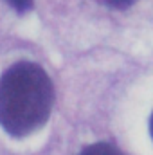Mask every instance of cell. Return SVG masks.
<instances>
[{"instance_id":"7a4b0ae2","label":"cell","mask_w":153,"mask_h":155,"mask_svg":"<svg viewBox=\"0 0 153 155\" xmlns=\"http://www.w3.org/2000/svg\"><path fill=\"white\" fill-rule=\"evenodd\" d=\"M79 155H124L119 148H115L108 143H96L81 150Z\"/></svg>"},{"instance_id":"3957f363","label":"cell","mask_w":153,"mask_h":155,"mask_svg":"<svg viewBox=\"0 0 153 155\" xmlns=\"http://www.w3.org/2000/svg\"><path fill=\"white\" fill-rule=\"evenodd\" d=\"M18 15H24V13H27V11H31L33 9V4H34V0H5Z\"/></svg>"},{"instance_id":"6da1fadb","label":"cell","mask_w":153,"mask_h":155,"mask_svg":"<svg viewBox=\"0 0 153 155\" xmlns=\"http://www.w3.org/2000/svg\"><path fill=\"white\" fill-rule=\"evenodd\" d=\"M52 103V81L38 63L18 61L0 78V126L13 137L40 130L50 116Z\"/></svg>"},{"instance_id":"277c9868","label":"cell","mask_w":153,"mask_h":155,"mask_svg":"<svg viewBox=\"0 0 153 155\" xmlns=\"http://www.w3.org/2000/svg\"><path fill=\"white\" fill-rule=\"evenodd\" d=\"M105 4H108L110 7H115V9H126L128 5H132L135 0H103Z\"/></svg>"},{"instance_id":"5b68a950","label":"cell","mask_w":153,"mask_h":155,"mask_svg":"<svg viewBox=\"0 0 153 155\" xmlns=\"http://www.w3.org/2000/svg\"><path fill=\"white\" fill-rule=\"evenodd\" d=\"M150 132H151V139H153V114H151V119H150Z\"/></svg>"}]
</instances>
